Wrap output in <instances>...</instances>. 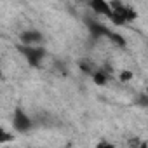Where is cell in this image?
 Returning <instances> with one entry per match:
<instances>
[{
	"label": "cell",
	"instance_id": "1",
	"mask_svg": "<svg viewBox=\"0 0 148 148\" xmlns=\"http://www.w3.org/2000/svg\"><path fill=\"white\" fill-rule=\"evenodd\" d=\"M110 4H112V14H110L108 21H112L115 26H122V25H129V23L136 21L138 12L131 5L124 4L122 0H110Z\"/></svg>",
	"mask_w": 148,
	"mask_h": 148
},
{
	"label": "cell",
	"instance_id": "2",
	"mask_svg": "<svg viewBox=\"0 0 148 148\" xmlns=\"http://www.w3.org/2000/svg\"><path fill=\"white\" fill-rule=\"evenodd\" d=\"M18 51L21 52V56L28 61L30 66L33 68H38L40 63L45 59L47 56V51L40 45H26V44H18Z\"/></svg>",
	"mask_w": 148,
	"mask_h": 148
},
{
	"label": "cell",
	"instance_id": "3",
	"mask_svg": "<svg viewBox=\"0 0 148 148\" xmlns=\"http://www.w3.org/2000/svg\"><path fill=\"white\" fill-rule=\"evenodd\" d=\"M12 129L16 132H19V134L30 132L33 129V119L21 106H16L14 108V113H12Z\"/></svg>",
	"mask_w": 148,
	"mask_h": 148
},
{
	"label": "cell",
	"instance_id": "4",
	"mask_svg": "<svg viewBox=\"0 0 148 148\" xmlns=\"http://www.w3.org/2000/svg\"><path fill=\"white\" fill-rule=\"evenodd\" d=\"M44 40V35L38 30H25L19 33V44H26V45H40Z\"/></svg>",
	"mask_w": 148,
	"mask_h": 148
},
{
	"label": "cell",
	"instance_id": "5",
	"mask_svg": "<svg viewBox=\"0 0 148 148\" xmlns=\"http://www.w3.org/2000/svg\"><path fill=\"white\" fill-rule=\"evenodd\" d=\"M89 7L98 14V16H103V18H110L112 14V4L110 0H89Z\"/></svg>",
	"mask_w": 148,
	"mask_h": 148
},
{
	"label": "cell",
	"instance_id": "6",
	"mask_svg": "<svg viewBox=\"0 0 148 148\" xmlns=\"http://www.w3.org/2000/svg\"><path fill=\"white\" fill-rule=\"evenodd\" d=\"M87 28H89L91 35L96 37V38H99V37H108V33H110V28H106L105 25L96 23V21H92V19H87Z\"/></svg>",
	"mask_w": 148,
	"mask_h": 148
},
{
	"label": "cell",
	"instance_id": "7",
	"mask_svg": "<svg viewBox=\"0 0 148 148\" xmlns=\"http://www.w3.org/2000/svg\"><path fill=\"white\" fill-rule=\"evenodd\" d=\"M91 77H92L94 84H98V86H105V84L108 82V79H110V73H108L106 70H103V68H98Z\"/></svg>",
	"mask_w": 148,
	"mask_h": 148
},
{
	"label": "cell",
	"instance_id": "8",
	"mask_svg": "<svg viewBox=\"0 0 148 148\" xmlns=\"http://www.w3.org/2000/svg\"><path fill=\"white\" fill-rule=\"evenodd\" d=\"M80 70L86 71L87 75H92V73L98 70V66L94 63H91V61H80Z\"/></svg>",
	"mask_w": 148,
	"mask_h": 148
},
{
	"label": "cell",
	"instance_id": "9",
	"mask_svg": "<svg viewBox=\"0 0 148 148\" xmlns=\"http://www.w3.org/2000/svg\"><path fill=\"white\" fill-rule=\"evenodd\" d=\"M119 79H120L122 82H129V80L132 79V71H129V70L120 71V73H119Z\"/></svg>",
	"mask_w": 148,
	"mask_h": 148
},
{
	"label": "cell",
	"instance_id": "10",
	"mask_svg": "<svg viewBox=\"0 0 148 148\" xmlns=\"http://www.w3.org/2000/svg\"><path fill=\"white\" fill-rule=\"evenodd\" d=\"M11 139H14V134H9V132L2 131V134H0V145H5V143L11 141Z\"/></svg>",
	"mask_w": 148,
	"mask_h": 148
}]
</instances>
